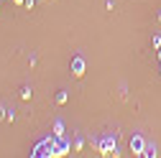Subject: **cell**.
<instances>
[{
    "label": "cell",
    "mask_w": 161,
    "mask_h": 158,
    "mask_svg": "<svg viewBox=\"0 0 161 158\" xmlns=\"http://www.w3.org/2000/svg\"><path fill=\"white\" fill-rule=\"evenodd\" d=\"M33 158H49V155H56V145H54V138H46V140H41L36 148H33V153H31Z\"/></svg>",
    "instance_id": "obj_1"
},
{
    "label": "cell",
    "mask_w": 161,
    "mask_h": 158,
    "mask_svg": "<svg viewBox=\"0 0 161 158\" xmlns=\"http://www.w3.org/2000/svg\"><path fill=\"white\" fill-rule=\"evenodd\" d=\"M54 145H56V155H67L69 153V140L64 138V133L62 135H54Z\"/></svg>",
    "instance_id": "obj_2"
},
{
    "label": "cell",
    "mask_w": 161,
    "mask_h": 158,
    "mask_svg": "<svg viewBox=\"0 0 161 158\" xmlns=\"http://www.w3.org/2000/svg\"><path fill=\"white\" fill-rule=\"evenodd\" d=\"M97 148L103 150V153H113V155H118V145H115L113 138H105V140H100V143H97Z\"/></svg>",
    "instance_id": "obj_3"
},
{
    "label": "cell",
    "mask_w": 161,
    "mask_h": 158,
    "mask_svg": "<svg viewBox=\"0 0 161 158\" xmlns=\"http://www.w3.org/2000/svg\"><path fill=\"white\" fill-rule=\"evenodd\" d=\"M72 74H74V76H82V74H85V59H82V56H74V59H72Z\"/></svg>",
    "instance_id": "obj_4"
},
{
    "label": "cell",
    "mask_w": 161,
    "mask_h": 158,
    "mask_svg": "<svg viewBox=\"0 0 161 158\" xmlns=\"http://www.w3.org/2000/svg\"><path fill=\"white\" fill-rule=\"evenodd\" d=\"M143 148H146V140H143L141 135H133V138H130V150H133V153H141Z\"/></svg>",
    "instance_id": "obj_5"
},
{
    "label": "cell",
    "mask_w": 161,
    "mask_h": 158,
    "mask_svg": "<svg viewBox=\"0 0 161 158\" xmlns=\"http://www.w3.org/2000/svg\"><path fill=\"white\" fill-rule=\"evenodd\" d=\"M138 155H143V158H156L158 153H156V145H146V148H143V150H141Z\"/></svg>",
    "instance_id": "obj_6"
},
{
    "label": "cell",
    "mask_w": 161,
    "mask_h": 158,
    "mask_svg": "<svg viewBox=\"0 0 161 158\" xmlns=\"http://www.w3.org/2000/svg\"><path fill=\"white\" fill-rule=\"evenodd\" d=\"M56 102L64 105V102H67V92H59V94H56Z\"/></svg>",
    "instance_id": "obj_7"
},
{
    "label": "cell",
    "mask_w": 161,
    "mask_h": 158,
    "mask_svg": "<svg viewBox=\"0 0 161 158\" xmlns=\"http://www.w3.org/2000/svg\"><path fill=\"white\" fill-rule=\"evenodd\" d=\"M54 130H56L54 135H62V130H64V125H62V123H59V120H56V123H54Z\"/></svg>",
    "instance_id": "obj_8"
},
{
    "label": "cell",
    "mask_w": 161,
    "mask_h": 158,
    "mask_svg": "<svg viewBox=\"0 0 161 158\" xmlns=\"http://www.w3.org/2000/svg\"><path fill=\"white\" fill-rule=\"evenodd\" d=\"M151 44H153V49H158V46H161V36H153V38H151Z\"/></svg>",
    "instance_id": "obj_9"
},
{
    "label": "cell",
    "mask_w": 161,
    "mask_h": 158,
    "mask_svg": "<svg viewBox=\"0 0 161 158\" xmlns=\"http://www.w3.org/2000/svg\"><path fill=\"white\" fill-rule=\"evenodd\" d=\"M21 97H23V100H28V97H31V89H28V87H23V89H21Z\"/></svg>",
    "instance_id": "obj_10"
},
{
    "label": "cell",
    "mask_w": 161,
    "mask_h": 158,
    "mask_svg": "<svg viewBox=\"0 0 161 158\" xmlns=\"http://www.w3.org/2000/svg\"><path fill=\"white\" fill-rule=\"evenodd\" d=\"M5 117H8V110H5V107H0V120H5Z\"/></svg>",
    "instance_id": "obj_11"
},
{
    "label": "cell",
    "mask_w": 161,
    "mask_h": 158,
    "mask_svg": "<svg viewBox=\"0 0 161 158\" xmlns=\"http://www.w3.org/2000/svg\"><path fill=\"white\" fill-rule=\"evenodd\" d=\"M33 3H36V0H23V5H26V8H33Z\"/></svg>",
    "instance_id": "obj_12"
},
{
    "label": "cell",
    "mask_w": 161,
    "mask_h": 158,
    "mask_svg": "<svg viewBox=\"0 0 161 158\" xmlns=\"http://www.w3.org/2000/svg\"><path fill=\"white\" fill-rule=\"evenodd\" d=\"M13 3H15V5H23V0H13Z\"/></svg>",
    "instance_id": "obj_13"
},
{
    "label": "cell",
    "mask_w": 161,
    "mask_h": 158,
    "mask_svg": "<svg viewBox=\"0 0 161 158\" xmlns=\"http://www.w3.org/2000/svg\"><path fill=\"white\" fill-rule=\"evenodd\" d=\"M158 59H161V46H158Z\"/></svg>",
    "instance_id": "obj_14"
}]
</instances>
